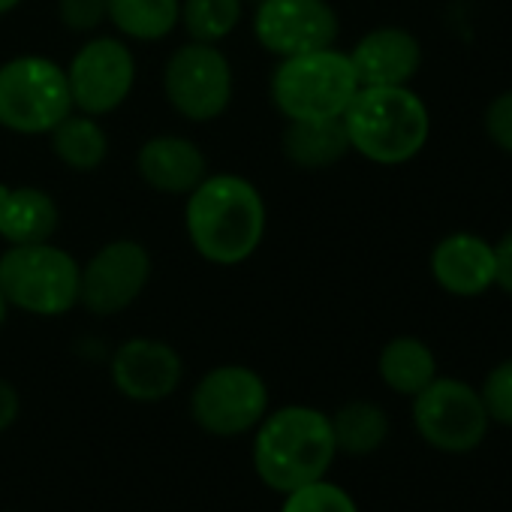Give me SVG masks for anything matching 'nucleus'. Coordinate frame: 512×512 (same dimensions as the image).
Here are the masks:
<instances>
[{
    "label": "nucleus",
    "mask_w": 512,
    "mask_h": 512,
    "mask_svg": "<svg viewBox=\"0 0 512 512\" xmlns=\"http://www.w3.org/2000/svg\"><path fill=\"white\" fill-rule=\"evenodd\" d=\"M269 229L266 199L235 172H208L184 202V232L205 263L232 269L260 250Z\"/></svg>",
    "instance_id": "obj_1"
},
{
    "label": "nucleus",
    "mask_w": 512,
    "mask_h": 512,
    "mask_svg": "<svg viewBox=\"0 0 512 512\" xmlns=\"http://www.w3.org/2000/svg\"><path fill=\"white\" fill-rule=\"evenodd\" d=\"M338 455L329 413L308 404L269 410L253 428V473L278 494L326 479Z\"/></svg>",
    "instance_id": "obj_2"
},
{
    "label": "nucleus",
    "mask_w": 512,
    "mask_h": 512,
    "mask_svg": "<svg viewBox=\"0 0 512 512\" xmlns=\"http://www.w3.org/2000/svg\"><path fill=\"white\" fill-rule=\"evenodd\" d=\"M341 121L350 151L377 166L410 163L422 154L431 136V112L410 85L359 88Z\"/></svg>",
    "instance_id": "obj_3"
},
{
    "label": "nucleus",
    "mask_w": 512,
    "mask_h": 512,
    "mask_svg": "<svg viewBox=\"0 0 512 512\" xmlns=\"http://www.w3.org/2000/svg\"><path fill=\"white\" fill-rule=\"evenodd\" d=\"M359 88L350 55L338 46L281 58L269 82L272 103L287 121L341 118Z\"/></svg>",
    "instance_id": "obj_4"
},
{
    "label": "nucleus",
    "mask_w": 512,
    "mask_h": 512,
    "mask_svg": "<svg viewBox=\"0 0 512 512\" xmlns=\"http://www.w3.org/2000/svg\"><path fill=\"white\" fill-rule=\"evenodd\" d=\"M76 256L52 241L7 244L0 253V290L10 308L31 317H64L79 305Z\"/></svg>",
    "instance_id": "obj_5"
},
{
    "label": "nucleus",
    "mask_w": 512,
    "mask_h": 512,
    "mask_svg": "<svg viewBox=\"0 0 512 512\" xmlns=\"http://www.w3.org/2000/svg\"><path fill=\"white\" fill-rule=\"evenodd\" d=\"M73 112L67 70L43 55L0 64V127L19 136H49Z\"/></svg>",
    "instance_id": "obj_6"
},
{
    "label": "nucleus",
    "mask_w": 512,
    "mask_h": 512,
    "mask_svg": "<svg viewBox=\"0 0 512 512\" xmlns=\"http://www.w3.org/2000/svg\"><path fill=\"white\" fill-rule=\"evenodd\" d=\"M269 383L247 365H217L190 392V416L211 437L250 434L269 413Z\"/></svg>",
    "instance_id": "obj_7"
},
{
    "label": "nucleus",
    "mask_w": 512,
    "mask_h": 512,
    "mask_svg": "<svg viewBox=\"0 0 512 512\" xmlns=\"http://www.w3.org/2000/svg\"><path fill=\"white\" fill-rule=\"evenodd\" d=\"M232 64L211 43L178 46L163 67V97L175 115L193 124L220 118L232 103Z\"/></svg>",
    "instance_id": "obj_8"
},
{
    "label": "nucleus",
    "mask_w": 512,
    "mask_h": 512,
    "mask_svg": "<svg viewBox=\"0 0 512 512\" xmlns=\"http://www.w3.org/2000/svg\"><path fill=\"white\" fill-rule=\"evenodd\" d=\"M488 413L479 389L455 377H434L413 395V425L419 437L449 455L470 452L488 431Z\"/></svg>",
    "instance_id": "obj_9"
},
{
    "label": "nucleus",
    "mask_w": 512,
    "mask_h": 512,
    "mask_svg": "<svg viewBox=\"0 0 512 512\" xmlns=\"http://www.w3.org/2000/svg\"><path fill=\"white\" fill-rule=\"evenodd\" d=\"M151 253L136 238L103 244L79 275V305L94 317L124 314L151 281Z\"/></svg>",
    "instance_id": "obj_10"
},
{
    "label": "nucleus",
    "mask_w": 512,
    "mask_h": 512,
    "mask_svg": "<svg viewBox=\"0 0 512 512\" xmlns=\"http://www.w3.org/2000/svg\"><path fill=\"white\" fill-rule=\"evenodd\" d=\"M64 70L73 109L94 118L121 109L136 85V58L121 37H91Z\"/></svg>",
    "instance_id": "obj_11"
},
{
    "label": "nucleus",
    "mask_w": 512,
    "mask_h": 512,
    "mask_svg": "<svg viewBox=\"0 0 512 512\" xmlns=\"http://www.w3.org/2000/svg\"><path fill=\"white\" fill-rule=\"evenodd\" d=\"M341 19L329 0H260L253 10V37L272 58L332 49Z\"/></svg>",
    "instance_id": "obj_12"
},
{
    "label": "nucleus",
    "mask_w": 512,
    "mask_h": 512,
    "mask_svg": "<svg viewBox=\"0 0 512 512\" xmlns=\"http://www.w3.org/2000/svg\"><path fill=\"white\" fill-rule=\"evenodd\" d=\"M115 389L136 404L166 401L184 377V362L178 350L157 338H130L124 341L109 362Z\"/></svg>",
    "instance_id": "obj_13"
},
{
    "label": "nucleus",
    "mask_w": 512,
    "mask_h": 512,
    "mask_svg": "<svg viewBox=\"0 0 512 512\" xmlns=\"http://www.w3.org/2000/svg\"><path fill=\"white\" fill-rule=\"evenodd\" d=\"M347 55L362 88H401L422 70V43L398 25L368 31Z\"/></svg>",
    "instance_id": "obj_14"
},
{
    "label": "nucleus",
    "mask_w": 512,
    "mask_h": 512,
    "mask_svg": "<svg viewBox=\"0 0 512 512\" xmlns=\"http://www.w3.org/2000/svg\"><path fill=\"white\" fill-rule=\"evenodd\" d=\"M428 266L443 293L476 299L494 287V244L473 232H452L434 244Z\"/></svg>",
    "instance_id": "obj_15"
},
{
    "label": "nucleus",
    "mask_w": 512,
    "mask_h": 512,
    "mask_svg": "<svg viewBox=\"0 0 512 512\" xmlns=\"http://www.w3.org/2000/svg\"><path fill=\"white\" fill-rule=\"evenodd\" d=\"M136 172L163 196H187L208 175V157L187 136H151L136 151Z\"/></svg>",
    "instance_id": "obj_16"
},
{
    "label": "nucleus",
    "mask_w": 512,
    "mask_h": 512,
    "mask_svg": "<svg viewBox=\"0 0 512 512\" xmlns=\"http://www.w3.org/2000/svg\"><path fill=\"white\" fill-rule=\"evenodd\" d=\"M61 226V208L43 187H4L0 190V238L7 244L52 241Z\"/></svg>",
    "instance_id": "obj_17"
},
{
    "label": "nucleus",
    "mask_w": 512,
    "mask_h": 512,
    "mask_svg": "<svg viewBox=\"0 0 512 512\" xmlns=\"http://www.w3.org/2000/svg\"><path fill=\"white\" fill-rule=\"evenodd\" d=\"M281 151L287 163L305 172H320L341 163L350 154V139L341 118L323 121H287L281 133Z\"/></svg>",
    "instance_id": "obj_18"
},
{
    "label": "nucleus",
    "mask_w": 512,
    "mask_h": 512,
    "mask_svg": "<svg viewBox=\"0 0 512 512\" xmlns=\"http://www.w3.org/2000/svg\"><path fill=\"white\" fill-rule=\"evenodd\" d=\"M377 371L392 392L413 398L437 377V359L425 341L413 335H398L380 350Z\"/></svg>",
    "instance_id": "obj_19"
},
{
    "label": "nucleus",
    "mask_w": 512,
    "mask_h": 512,
    "mask_svg": "<svg viewBox=\"0 0 512 512\" xmlns=\"http://www.w3.org/2000/svg\"><path fill=\"white\" fill-rule=\"evenodd\" d=\"M106 22L124 40L160 43L181 22V0H106Z\"/></svg>",
    "instance_id": "obj_20"
},
{
    "label": "nucleus",
    "mask_w": 512,
    "mask_h": 512,
    "mask_svg": "<svg viewBox=\"0 0 512 512\" xmlns=\"http://www.w3.org/2000/svg\"><path fill=\"white\" fill-rule=\"evenodd\" d=\"M52 154L73 172H94L109 157V136L100 118L85 112H70L52 133Z\"/></svg>",
    "instance_id": "obj_21"
},
{
    "label": "nucleus",
    "mask_w": 512,
    "mask_h": 512,
    "mask_svg": "<svg viewBox=\"0 0 512 512\" xmlns=\"http://www.w3.org/2000/svg\"><path fill=\"white\" fill-rule=\"evenodd\" d=\"M329 419H332V434H335L338 452L353 455V458L377 452L389 437V416L374 401H362V398L347 401Z\"/></svg>",
    "instance_id": "obj_22"
},
{
    "label": "nucleus",
    "mask_w": 512,
    "mask_h": 512,
    "mask_svg": "<svg viewBox=\"0 0 512 512\" xmlns=\"http://www.w3.org/2000/svg\"><path fill=\"white\" fill-rule=\"evenodd\" d=\"M244 19V0H181V22L196 43L220 46Z\"/></svg>",
    "instance_id": "obj_23"
},
{
    "label": "nucleus",
    "mask_w": 512,
    "mask_h": 512,
    "mask_svg": "<svg viewBox=\"0 0 512 512\" xmlns=\"http://www.w3.org/2000/svg\"><path fill=\"white\" fill-rule=\"evenodd\" d=\"M281 512H359V506L341 485L317 479L311 485L284 494Z\"/></svg>",
    "instance_id": "obj_24"
},
{
    "label": "nucleus",
    "mask_w": 512,
    "mask_h": 512,
    "mask_svg": "<svg viewBox=\"0 0 512 512\" xmlns=\"http://www.w3.org/2000/svg\"><path fill=\"white\" fill-rule=\"evenodd\" d=\"M479 395H482L488 419L512 428V359H506V362H500L497 368L488 371Z\"/></svg>",
    "instance_id": "obj_25"
},
{
    "label": "nucleus",
    "mask_w": 512,
    "mask_h": 512,
    "mask_svg": "<svg viewBox=\"0 0 512 512\" xmlns=\"http://www.w3.org/2000/svg\"><path fill=\"white\" fill-rule=\"evenodd\" d=\"M58 19L70 34H94L106 25V0H58Z\"/></svg>",
    "instance_id": "obj_26"
},
{
    "label": "nucleus",
    "mask_w": 512,
    "mask_h": 512,
    "mask_svg": "<svg viewBox=\"0 0 512 512\" xmlns=\"http://www.w3.org/2000/svg\"><path fill=\"white\" fill-rule=\"evenodd\" d=\"M485 133L500 151L512 154V91H503L488 103V109H485Z\"/></svg>",
    "instance_id": "obj_27"
},
{
    "label": "nucleus",
    "mask_w": 512,
    "mask_h": 512,
    "mask_svg": "<svg viewBox=\"0 0 512 512\" xmlns=\"http://www.w3.org/2000/svg\"><path fill=\"white\" fill-rule=\"evenodd\" d=\"M494 287L512 296V229L494 244Z\"/></svg>",
    "instance_id": "obj_28"
},
{
    "label": "nucleus",
    "mask_w": 512,
    "mask_h": 512,
    "mask_svg": "<svg viewBox=\"0 0 512 512\" xmlns=\"http://www.w3.org/2000/svg\"><path fill=\"white\" fill-rule=\"evenodd\" d=\"M19 413H22V398H19L16 386L0 377V434L16 425Z\"/></svg>",
    "instance_id": "obj_29"
},
{
    "label": "nucleus",
    "mask_w": 512,
    "mask_h": 512,
    "mask_svg": "<svg viewBox=\"0 0 512 512\" xmlns=\"http://www.w3.org/2000/svg\"><path fill=\"white\" fill-rule=\"evenodd\" d=\"M10 302H7V296H4V290H0V329L7 326V320H10Z\"/></svg>",
    "instance_id": "obj_30"
},
{
    "label": "nucleus",
    "mask_w": 512,
    "mask_h": 512,
    "mask_svg": "<svg viewBox=\"0 0 512 512\" xmlns=\"http://www.w3.org/2000/svg\"><path fill=\"white\" fill-rule=\"evenodd\" d=\"M25 0H0V16H10L13 10H19Z\"/></svg>",
    "instance_id": "obj_31"
},
{
    "label": "nucleus",
    "mask_w": 512,
    "mask_h": 512,
    "mask_svg": "<svg viewBox=\"0 0 512 512\" xmlns=\"http://www.w3.org/2000/svg\"><path fill=\"white\" fill-rule=\"evenodd\" d=\"M0 190H4V187H0Z\"/></svg>",
    "instance_id": "obj_32"
}]
</instances>
